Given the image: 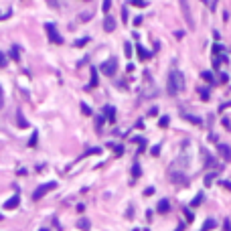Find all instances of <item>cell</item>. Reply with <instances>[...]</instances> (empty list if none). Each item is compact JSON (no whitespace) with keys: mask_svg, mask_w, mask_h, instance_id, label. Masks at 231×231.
Here are the masks:
<instances>
[{"mask_svg":"<svg viewBox=\"0 0 231 231\" xmlns=\"http://www.w3.org/2000/svg\"><path fill=\"white\" fill-rule=\"evenodd\" d=\"M140 174H142V168H140L138 162H134V166H132V176H134V178H140Z\"/></svg>","mask_w":231,"mask_h":231,"instance_id":"23","label":"cell"},{"mask_svg":"<svg viewBox=\"0 0 231 231\" xmlns=\"http://www.w3.org/2000/svg\"><path fill=\"white\" fill-rule=\"evenodd\" d=\"M158 152H160V146L156 144V146H154V148H152V154H154V156H158Z\"/></svg>","mask_w":231,"mask_h":231,"instance_id":"47","label":"cell"},{"mask_svg":"<svg viewBox=\"0 0 231 231\" xmlns=\"http://www.w3.org/2000/svg\"><path fill=\"white\" fill-rule=\"evenodd\" d=\"M221 51H223V47H221L219 43H217V45H215V49H213V55L217 57V55H221Z\"/></svg>","mask_w":231,"mask_h":231,"instance_id":"36","label":"cell"},{"mask_svg":"<svg viewBox=\"0 0 231 231\" xmlns=\"http://www.w3.org/2000/svg\"><path fill=\"white\" fill-rule=\"evenodd\" d=\"M227 81H229V75H227V73H219V83H223V85H225Z\"/></svg>","mask_w":231,"mask_h":231,"instance_id":"32","label":"cell"},{"mask_svg":"<svg viewBox=\"0 0 231 231\" xmlns=\"http://www.w3.org/2000/svg\"><path fill=\"white\" fill-rule=\"evenodd\" d=\"M45 30H47V37H49V41H51V43L63 45V37L57 33V29H55L53 22H47V24H45Z\"/></svg>","mask_w":231,"mask_h":231,"instance_id":"3","label":"cell"},{"mask_svg":"<svg viewBox=\"0 0 231 231\" xmlns=\"http://www.w3.org/2000/svg\"><path fill=\"white\" fill-rule=\"evenodd\" d=\"M4 106V93H2V87H0V107Z\"/></svg>","mask_w":231,"mask_h":231,"instance_id":"46","label":"cell"},{"mask_svg":"<svg viewBox=\"0 0 231 231\" xmlns=\"http://www.w3.org/2000/svg\"><path fill=\"white\" fill-rule=\"evenodd\" d=\"M130 2L134 6H138V8H144V6H146V0H130Z\"/></svg>","mask_w":231,"mask_h":231,"instance_id":"30","label":"cell"},{"mask_svg":"<svg viewBox=\"0 0 231 231\" xmlns=\"http://www.w3.org/2000/svg\"><path fill=\"white\" fill-rule=\"evenodd\" d=\"M156 209H158V213H162V215H164V213H168L170 211V201H168V199H160Z\"/></svg>","mask_w":231,"mask_h":231,"instance_id":"13","label":"cell"},{"mask_svg":"<svg viewBox=\"0 0 231 231\" xmlns=\"http://www.w3.org/2000/svg\"><path fill=\"white\" fill-rule=\"evenodd\" d=\"M124 53H126V57H130V55H132V45L130 43L124 45Z\"/></svg>","mask_w":231,"mask_h":231,"instance_id":"35","label":"cell"},{"mask_svg":"<svg viewBox=\"0 0 231 231\" xmlns=\"http://www.w3.org/2000/svg\"><path fill=\"white\" fill-rule=\"evenodd\" d=\"M85 154H99V148H89Z\"/></svg>","mask_w":231,"mask_h":231,"instance_id":"45","label":"cell"},{"mask_svg":"<svg viewBox=\"0 0 231 231\" xmlns=\"http://www.w3.org/2000/svg\"><path fill=\"white\" fill-rule=\"evenodd\" d=\"M55 187H57V183H55V180H51V183H45V184H41V187H37V191L33 192V201H41V199H43L49 191H53Z\"/></svg>","mask_w":231,"mask_h":231,"instance_id":"2","label":"cell"},{"mask_svg":"<svg viewBox=\"0 0 231 231\" xmlns=\"http://www.w3.org/2000/svg\"><path fill=\"white\" fill-rule=\"evenodd\" d=\"M221 187H225L227 191H231V183H229V180H221Z\"/></svg>","mask_w":231,"mask_h":231,"instance_id":"42","label":"cell"},{"mask_svg":"<svg viewBox=\"0 0 231 231\" xmlns=\"http://www.w3.org/2000/svg\"><path fill=\"white\" fill-rule=\"evenodd\" d=\"M170 180H172L174 184H187V183H188V178L184 176L183 172H174V170L170 172Z\"/></svg>","mask_w":231,"mask_h":231,"instance_id":"8","label":"cell"},{"mask_svg":"<svg viewBox=\"0 0 231 231\" xmlns=\"http://www.w3.org/2000/svg\"><path fill=\"white\" fill-rule=\"evenodd\" d=\"M103 118H106L107 122H114L116 120V107L114 106H106L103 107Z\"/></svg>","mask_w":231,"mask_h":231,"instance_id":"12","label":"cell"},{"mask_svg":"<svg viewBox=\"0 0 231 231\" xmlns=\"http://www.w3.org/2000/svg\"><path fill=\"white\" fill-rule=\"evenodd\" d=\"M168 124H170V118H168V116H162V118L158 120V126H160V128H166Z\"/></svg>","mask_w":231,"mask_h":231,"instance_id":"25","label":"cell"},{"mask_svg":"<svg viewBox=\"0 0 231 231\" xmlns=\"http://www.w3.org/2000/svg\"><path fill=\"white\" fill-rule=\"evenodd\" d=\"M81 111H83L85 116H91V107L87 106V103H81Z\"/></svg>","mask_w":231,"mask_h":231,"instance_id":"33","label":"cell"},{"mask_svg":"<svg viewBox=\"0 0 231 231\" xmlns=\"http://www.w3.org/2000/svg\"><path fill=\"white\" fill-rule=\"evenodd\" d=\"M150 195H154V187H148L144 191V197H150Z\"/></svg>","mask_w":231,"mask_h":231,"instance_id":"40","label":"cell"},{"mask_svg":"<svg viewBox=\"0 0 231 231\" xmlns=\"http://www.w3.org/2000/svg\"><path fill=\"white\" fill-rule=\"evenodd\" d=\"M201 152H203V156H205V166H207V168H211V166H215V160H213V156H211V154H209V152H207V150H205V148H203Z\"/></svg>","mask_w":231,"mask_h":231,"instance_id":"15","label":"cell"},{"mask_svg":"<svg viewBox=\"0 0 231 231\" xmlns=\"http://www.w3.org/2000/svg\"><path fill=\"white\" fill-rule=\"evenodd\" d=\"M180 118L187 120V122H191V124H195V126H201L203 124V120L199 118V116H192V114H188V111H180Z\"/></svg>","mask_w":231,"mask_h":231,"instance_id":"7","label":"cell"},{"mask_svg":"<svg viewBox=\"0 0 231 231\" xmlns=\"http://www.w3.org/2000/svg\"><path fill=\"white\" fill-rule=\"evenodd\" d=\"M37 142H38V132L34 130L33 136H30V140H29V146H30V148H34V146H37Z\"/></svg>","mask_w":231,"mask_h":231,"instance_id":"24","label":"cell"},{"mask_svg":"<svg viewBox=\"0 0 231 231\" xmlns=\"http://www.w3.org/2000/svg\"><path fill=\"white\" fill-rule=\"evenodd\" d=\"M0 221H2V213H0Z\"/></svg>","mask_w":231,"mask_h":231,"instance_id":"48","label":"cell"},{"mask_svg":"<svg viewBox=\"0 0 231 231\" xmlns=\"http://www.w3.org/2000/svg\"><path fill=\"white\" fill-rule=\"evenodd\" d=\"M217 154H219L225 162H231V146L229 144H217Z\"/></svg>","mask_w":231,"mask_h":231,"instance_id":"6","label":"cell"},{"mask_svg":"<svg viewBox=\"0 0 231 231\" xmlns=\"http://www.w3.org/2000/svg\"><path fill=\"white\" fill-rule=\"evenodd\" d=\"M79 18H81L83 22H85V20H89V18H91V14H89V12H83V14L79 16Z\"/></svg>","mask_w":231,"mask_h":231,"instance_id":"41","label":"cell"},{"mask_svg":"<svg viewBox=\"0 0 231 231\" xmlns=\"http://www.w3.org/2000/svg\"><path fill=\"white\" fill-rule=\"evenodd\" d=\"M103 120H106L103 116H97V118H95V128H97V132L101 130V126H103Z\"/></svg>","mask_w":231,"mask_h":231,"instance_id":"28","label":"cell"},{"mask_svg":"<svg viewBox=\"0 0 231 231\" xmlns=\"http://www.w3.org/2000/svg\"><path fill=\"white\" fill-rule=\"evenodd\" d=\"M110 146H114V144H110ZM114 150H116V154L120 156V154H124V146H114Z\"/></svg>","mask_w":231,"mask_h":231,"instance_id":"38","label":"cell"},{"mask_svg":"<svg viewBox=\"0 0 231 231\" xmlns=\"http://www.w3.org/2000/svg\"><path fill=\"white\" fill-rule=\"evenodd\" d=\"M116 71H118V61H116V59H107V61L101 65V73L107 75V77H114Z\"/></svg>","mask_w":231,"mask_h":231,"instance_id":"4","label":"cell"},{"mask_svg":"<svg viewBox=\"0 0 231 231\" xmlns=\"http://www.w3.org/2000/svg\"><path fill=\"white\" fill-rule=\"evenodd\" d=\"M10 57L14 59V63L20 61V53H18V45H12V49H10Z\"/></svg>","mask_w":231,"mask_h":231,"instance_id":"18","label":"cell"},{"mask_svg":"<svg viewBox=\"0 0 231 231\" xmlns=\"http://www.w3.org/2000/svg\"><path fill=\"white\" fill-rule=\"evenodd\" d=\"M85 2H87V0H85Z\"/></svg>","mask_w":231,"mask_h":231,"instance_id":"50","label":"cell"},{"mask_svg":"<svg viewBox=\"0 0 231 231\" xmlns=\"http://www.w3.org/2000/svg\"><path fill=\"white\" fill-rule=\"evenodd\" d=\"M16 126H18L20 130H24V128H29V122L24 120V116H22V111H16Z\"/></svg>","mask_w":231,"mask_h":231,"instance_id":"14","label":"cell"},{"mask_svg":"<svg viewBox=\"0 0 231 231\" xmlns=\"http://www.w3.org/2000/svg\"><path fill=\"white\" fill-rule=\"evenodd\" d=\"M184 89V77L178 69H172L168 73V81H166V93L170 97H176L178 93Z\"/></svg>","mask_w":231,"mask_h":231,"instance_id":"1","label":"cell"},{"mask_svg":"<svg viewBox=\"0 0 231 231\" xmlns=\"http://www.w3.org/2000/svg\"><path fill=\"white\" fill-rule=\"evenodd\" d=\"M180 8H183V14H184V18H187V26L192 30L195 29V20H192V16H191V8H188L187 0H180Z\"/></svg>","mask_w":231,"mask_h":231,"instance_id":"5","label":"cell"},{"mask_svg":"<svg viewBox=\"0 0 231 231\" xmlns=\"http://www.w3.org/2000/svg\"><path fill=\"white\" fill-rule=\"evenodd\" d=\"M148 116H150V118H154V116H158V110H156V107H152V110L148 111Z\"/></svg>","mask_w":231,"mask_h":231,"instance_id":"44","label":"cell"},{"mask_svg":"<svg viewBox=\"0 0 231 231\" xmlns=\"http://www.w3.org/2000/svg\"><path fill=\"white\" fill-rule=\"evenodd\" d=\"M77 227L81 231H89V227H91V223L87 221V219H79V223H77Z\"/></svg>","mask_w":231,"mask_h":231,"instance_id":"20","label":"cell"},{"mask_svg":"<svg viewBox=\"0 0 231 231\" xmlns=\"http://www.w3.org/2000/svg\"><path fill=\"white\" fill-rule=\"evenodd\" d=\"M221 124L225 126V130H231V122L227 120V118H223V120H221Z\"/></svg>","mask_w":231,"mask_h":231,"instance_id":"39","label":"cell"},{"mask_svg":"<svg viewBox=\"0 0 231 231\" xmlns=\"http://www.w3.org/2000/svg\"><path fill=\"white\" fill-rule=\"evenodd\" d=\"M205 201V195H203V192H199L197 197L192 199V203H191V207H199V205H201V203Z\"/></svg>","mask_w":231,"mask_h":231,"instance_id":"21","label":"cell"},{"mask_svg":"<svg viewBox=\"0 0 231 231\" xmlns=\"http://www.w3.org/2000/svg\"><path fill=\"white\" fill-rule=\"evenodd\" d=\"M103 30H106V33H114V30H116V20H114V16L106 14V18H103Z\"/></svg>","mask_w":231,"mask_h":231,"instance_id":"9","label":"cell"},{"mask_svg":"<svg viewBox=\"0 0 231 231\" xmlns=\"http://www.w3.org/2000/svg\"><path fill=\"white\" fill-rule=\"evenodd\" d=\"M201 79H205V83H215V77L211 71H201Z\"/></svg>","mask_w":231,"mask_h":231,"instance_id":"17","label":"cell"},{"mask_svg":"<svg viewBox=\"0 0 231 231\" xmlns=\"http://www.w3.org/2000/svg\"><path fill=\"white\" fill-rule=\"evenodd\" d=\"M87 43H89V37L79 38V41H75V47H83V45H87Z\"/></svg>","mask_w":231,"mask_h":231,"instance_id":"31","label":"cell"},{"mask_svg":"<svg viewBox=\"0 0 231 231\" xmlns=\"http://www.w3.org/2000/svg\"><path fill=\"white\" fill-rule=\"evenodd\" d=\"M97 83H99V79H97V69L91 67V81H89V87H95Z\"/></svg>","mask_w":231,"mask_h":231,"instance_id":"19","label":"cell"},{"mask_svg":"<svg viewBox=\"0 0 231 231\" xmlns=\"http://www.w3.org/2000/svg\"><path fill=\"white\" fill-rule=\"evenodd\" d=\"M215 176H217L215 172H209L207 176H205V184H207V187H211V184H213V180H215Z\"/></svg>","mask_w":231,"mask_h":231,"instance_id":"26","label":"cell"},{"mask_svg":"<svg viewBox=\"0 0 231 231\" xmlns=\"http://www.w3.org/2000/svg\"><path fill=\"white\" fill-rule=\"evenodd\" d=\"M6 65H8V63H6V57H4V53L0 51V69H4Z\"/></svg>","mask_w":231,"mask_h":231,"instance_id":"34","label":"cell"},{"mask_svg":"<svg viewBox=\"0 0 231 231\" xmlns=\"http://www.w3.org/2000/svg\"><path fill=\"white\" fill-rule=\"evenodd\" d=\"M41 231H49V229H41Z\"/></svg>","mask_w":231,"mask_h":231,"instance_id":"49","label":"cell"},{"mask_svg":"<svg viewBox=\"0 0 231 231\" xmlns=\"http://www.w3.org/2000/svg\"><path fill=\"white\" fill-rule=\"evenodd\" d=\"M122 20H124V22H128V10H122Z\"/></svg>","mask_w":231,"mask_h":231,"instance_id":"43","label":"cell"},{"mask_svg":"<svg viewBox=\"0 0 231 231\" xmlns=\"http://www.w3.org/2000/svg\"><path fill=\"white\" fill-rule=\"evenodd\" d=\"M197 93H199V97H201L203 101H209V93H211L209 91V87H199Z\"/></svg>","mask_w":231,"mask_h":231,"instance_id":"16","label":"cell"},{"mask_svg":"<svg viewBox=\"0 0 231 231\" xmlns=\"http://www.w3.org/2000/svg\"><path fill=\"white\" fill-rule=\"evenodd\" d=\"M215 225H217V223L213 221V219H207V221H205V225H203V229H201V231H211V229H215Z\"/></svg>","mask_w":231,"mask_h":231,"instance_id":"22","label":"cell"},{"mask_svg":"<svg viewBox=\"0 0 231 231\" xmlns=\"http://www.w3.org/2000/svg\"><path fill=\"white\" fill-rule=\"evenodd\" d=\"M223 231H231V221H229V219L223 221Z\"/></svg>","mask_w":231,"mask_h":231,"instance_id":"37","label":"cell"},{"mask_svg":"<svg viewBox=\"0 0 231 231\" xmlns=\"http://www.w3.org/2000/svg\"><path fill=\"white\" fill-rule=\"evenodd\" d=\"M183 213H184V217H187V221L191 223V221H192V211H191V209H187V207H184V209H183Z\"/></svg>","mask_w":231,"mask_h":231,"instance_id":"29","label":"cell"},{"mask_svg":"<svg viewBox=\"0 0 231 231\" xmlns=\"http://www.w3.org/2000/svg\"><path fill=\"white\" fill-rule=\"evenodd\" d=\"M18 203H20V195H18V192H16L14 197H10L8 201L4 203V209H8V211H12V209H16V207H18Z\"/></svg>","mask_w":231,"mask_h":231,"instance_id":"10","label":"cell"},{"mask_svg":"<svg viewBox=\"0 0 231 231\" xmlns=\"http://www.w3.org/2000/svg\"><path fill=\"white\" fill-rule=\"evenodd\" d=\"M110 8H111V0H103V4H101V10H103V12H110Z\"/></svg>","mask_w":231,"mask_h":231,"instance_id":"27","label":"cell"},{"mask_svg":"<svg viewBox=\"0 0 231 231\" xmlns=\"http://www.w3.org/2000/svg\"><path fill=\"white\" fill-rule=\"evenodd\" d=\"M136 53H138V57H140V61H148L150 57H152V53H148L142 45H136Z\"/></svg>","mask_w":231,"mask_h":231,"instance_id":"11","label":"cell"}]
</instances>
